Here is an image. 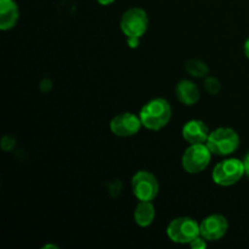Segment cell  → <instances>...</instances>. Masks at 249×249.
Listing matches in <instances>:
<instances>
[{"label":"cell","mask_w":249,"mask_h":249,"mask_svg":"<svg viewBox=\"0 0 249 249\" xmlns=\"http://www.w3.org/2000/svg\"><path fill=\"white\" fill-rule=\"evenodd\" d=\"M140 121L148 130H160L172 118V107L165 99H153L141 108Z\"/></svg>","instance_id":"1"},{"label":"cell","mask_w":249,"mask_h":249,"mask_svg":"<svg viewBox=\"0 0 249 249\" xmlns=\"http://www.w3.org/2000/svg\"><path fill=\"white\" fill-rule=\"evenodd\" d=\"M206 143L213 155L229 156L240 146V136L231 128H218L209 134Z\"/></svg>","instance_id":"2"},{"label":"cell","mask_w":249,"mask_h":249,"mask_svg":"<svg viewBox=\"0 0 249 249\" xmlns=\"http://www.w3.org/2000/svg\"><path fill=\"white\" fill-rule=\"evenodd\" d=\"M167 235L173 242L185 245L191 243L195 238L201 236L199 224L189 216L173 219L167 228Z\"/></svg>","instance_id":"3"},{"label":"cell","mask_w":249,"mask_h":249,"mask_svg":"<svg viewBox=\"0 0 249 249\" xmlns=\"http://www.w3.org/2000/svg\"><path fill=\"white\" fill-rule=\"evenodd\" d=\"M245 173V165L242 160L237 158H229L221 160L214 167L212 172L213 181L219 186H231L241 180Z\"/></svg>","instance_id":"4"},{"label":"cell","mask_w":249,"mask_h":249,"mask_svg":"<svg viewBox=\"0 0 249 249\" xmlns=\"http://www.w3.org/2000/svg\"><path fill=\"white\" fill-rule=\"evenodd\" d=\"M211 150L207 143H194L184 152L181 158V164L185 172L189 174H198L208 167L212 160Z\"/></svg>","instance_id":"5"},{"label":"cell","mask_w":249,"mask_h":249,"mask_svg":"<svg viewBox=\"0 0 249 249\" xmlns=\"http://www.w3.org/2000/svg\"><path fill=\"white\" fill-rule=\"evenodd\" d=\"M148 16L145 10L131 7L121 18V29L126 38H141L147 31Z\"/></svg>","instance_id":"6"},{"label":"cell","mask_w":249,"mask_h":249,"mask_svg":"<svg viewBox=\"0 0 249 249\" xmlns=\"http://www.w3.org/2000/svg\"><path fill=\"white\" fill-rule=\"evenodd\" d=\"M131 190L139 201L152 202L160 191L158 180L152 173L140 170L131 179Z\"/></svg>","instance_id":"7"},{"label":"cell","mask_w":249,"mask_h":249,"mask_svg":"<svg viewBox=\"0 0 249 249\" xmlns=\"http://www.w3.org/2000/svg\"><path fill=\"white\" fill-rule=\"evenodd\" d=\"M141 125L142 123L140 121V117L130 112H124L113 117L109 123L111 131L119 138H129V136L135 135L139 133Z\"/></svg>","instance_id":"8"},{"label":"cell","mask_w":249,"mask_h":249,"mask_svg":"<svg viewBox=\"0 0 249 249\" xmlns=\"http://www.w3.org/2000/svg\"><path fill=\"white\" fill-rule=\"evenodd\" d=\"M228 229V220L225 216L220 215V214H212L199 224L201 236L209 242L220 240L223 236H225Z\"/></svg>","instance_id":"9"},{"label":"cell","mask_w":249,"mask_h":249,"mask_svg":"<svg viewBox=\"0 0 249 249\" xmlns=\"http://www.w3.org/2000/svg\"><path fill=\"white\" fill-rule=\"evenodd\" d=\"M209 129L206 123L199 119L189 121L182 126V138L190 143H206L209 136Z\"/></svg>","instance_id":"10"},{"label":"cell","mask_w":249,"mask_h":249,"mask_svg":"<svg viewBox=\"0 0 249 249\" xmlns=\"http://www.w3.org/2000/svg\"><path fill=\"white\" fill-rule=\"evenodd\" d=\"M19 18L17 4L14 0H0V29L9 31L16 26Z\"/></svg>","instance_id":"11"},{"label":"cell","mask_w":249,"mask_h":249,"mask_svg":"<svg viewBox=\"0 0 249 249\" xmlns=\"http://www.w3.org/2000/svg\"><path fill=\"white\" fill-rule=\"evenodd\" d=\"M178 100L186 106H192L199 100V89L194 82L184 79L178 83L175 88Z\"/></svg>","instance_id":"12"},{"label":"cell","mask_w":249,"mask_h":249,"mask_svg":"<svg viewBox=\"0 0 249 249\" xmlns=\"http://www.w3.org/2000/svg\"><path fill=\"white\" fill-rule=\"evenodd\" d=\"M156 216V209L152 202L139 201L134 211V220L140 228H147L153 223Z\"/></svg>","instance_id":"13"},{"label":"cell","mask_w":249,"mask_h":249,"mask_svg":"<svg viewBox=\"0 0 249 249\" xmlns=\"http://www.w3.org/2000/svg\"><path fill=\"white\" fill-rule=\"evenodd\" d=\"M185 68L190 75L196 78L206 77L209 72L208 66L199 60H189L185 65Z\"/></svg>","instance_id":"14"},{"label":"cell","mask_w":249,"mask_h":249,"mask_svg":"<svg viewBox=\"0 0 249 249\" xmlns=\"http://www.w3.org/2000/svg\"><path fill=\"white\" fill-rule=\"evenodd\" d=\"M204 89H206L207 92H209L211 95H216L221 89L220 82H219L216 78L208 77L204 80Z\"/></svg>","instance_id":"15"},{"label":"cell","mask_w":249,"mask_h":249,"mask_svg":"<svg viewBox=\"0 0 249 249\" xmlns=\"http://www.w3.org/2000/svg\"><path fill=\"white\" fill-rule=\"evenodd\" d=\"M206 241L207 240H204L202 236H198V237L195 238V240L190 243V247H191L192 249H204L207 247Z\"/></svg>","instance_id":"16"},{"label":"cell","mask_w":249,"mask_h":249,"mask_svg":"<svg viewBox=\"0 0 249 249\" xmlns=\"http://www.w3.org/2000/svg\"><path fill=\"white\" fill-rule=\"evenodd\" d=\"M243 165H245V173L249 178V152L246 155L245 160H243Z\"/></svg>","instance_id":"17"},{"label":"cell","mask_w":249,"mask_h":249,"mask_svg":"<svg viewBox=\"0 0 249 249\" xmlns=\"http://www.w3.org/2000/svg\"><path fill=\"white\" fill-rule=\"evenodd\" d=\"M139 39L140 38H128V43L130 44L131 48H136V46H138Z\"/></svg>","instance_id":"18"},{"label":"cell","mask_w":249,"mask_h":249,"mask_svg":"<svg viewBox=\"0 0 249 249\" xmlns=\"http://www.w3.org/2000/svg\"><path fill=\"white\" fill-rule=\"evenodd\" d=\"M96 1L101 5H111L112 2H114L116 0H96Z\"/></svg>","instance_id":"19"},{"label":"cell","mask_w":249,"mask_h":249,"mask_svg":"<svg viewBox=\"0 0 249 249\" xmlns=\"http://www.w3.org/2000/svg\"><path fill=\"white\" fill-rule=\"evenodd\" d=\"M245 53H246V56L249 58V38L246 40V43H245Z\"/></svg>","instance_id":"20"}]
</instances>
